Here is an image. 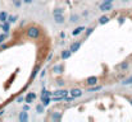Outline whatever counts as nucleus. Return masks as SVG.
Segmentation results:
<instances>
[{
  "label": "nucleus",
  "instance_id": "obj_32",
  "mask_svg": "<svg viewBox=\"0 0 132 122\" xmlns=\"http://www.w3.org/2000/svg\"><path fill=\"white\" fill-rule=\"evenodd\" d=\"M103 3H106V4H113L114 0H103Z\"/></svg>",
  "mask_w": 132,
  "mask_h": 122
},
{
  "label": "nucleus",
  "instance_id": "obj_9",
  "mask_svg": "<svg viewBox=\"0 0 132 122\" xmlns=\"http://www.w3.org/2000/svg\"><path fill=\"white\" fill-rule=\"evenodd\" d=\"M18 121L19 122H27L28 121V112L27 111H22V112H19V115H18Z\"/></svg>",
  "mask_w": 132,
  "mask_h": 122
},
{
  "label": "nucleus",
  "instance_id": "obj_16",
  "mask_svg": "<svg viewBox=\"0 0 132 122\" xmlns=\"http://www.w3.org/2000/svg\"><path fill=\"white\" fill-rule=\"evenodd\" d=\"M128 66H130V62H128V61H123V62H121V64L118 65V69H119L121 71H126V70L128 69Z\"/></svg>",
  "mask_w": 132,
  "mask_h": 122
},
{
  "label": "nucleus",
  "instance_id": "obj_23",
  "mask_svg": "<svg viewBox=\"0 0 132 122\" xmlns=\"http://www.w3.org/2000/svg\"><path fill=\"white\" fill-rule=\"evenodd\" d=\"M17 20H18V15H9V18H8V22H9L10 24L17 23Z\"/></svg>",
  "mask_w": 132,
  "mask_h": 122
},
{
  "label": "nucleus",
  "instance_id": "obj_27",
  "mask_svg": "<svg viewBox=\"0 0 132 122\" xmlns=\"http://www.w3.org/2000/svg\"><path fill=\"white\" fill-rule=\"evenodd\" d=\"M121 84L122 85H130V84H132V76H130L128 79H125L123 81H121Z\"/></svg>",
  "mask_w": 132,
  "mask_h": 122
},
{
  "label": "nucleus",
  "instance_id": "obj_14",
  "mask_svg": "<svg viewBox=\"0 0 132 122\" xmlns=\"http://www.w3.org/2000/svg\"><path fill=\"white\" fill-rule=\"evenodd\" d=\"M109 20H110V18H109L108 15H101V17L99 18V24H100V26H104V24L109 23Z\"/></svg>",
  "mask_w": 132,
  "mask_h": 122
},
{
  "label": "nucleus",
  "instance_id": "obj_15",
  "mask_svg": "<svg viewBox=\"0 0 132 122\" xmlns=\"http://www.w3.org/2000/svg\"><path fill=\"white\" fill-rule=\"evenodd\" d=\"M8 18H9L8 12H6V10H1V12H0V23H1V22H6Z\"/></svg>",
  "mask_w": 132,
  "mask_h": 122
},
{
  "label": "nucleus",
  "instance_id": "obj_28",
  "mask_svg": "<svg viewBox=\"0 0 132 122\" xmlns=\"http://www.w3.org/2000/svg\"><path fill=\"white\" fill-rule=\"evenodd\" d=\"M39 70H40V68H39V66H36V68L34 69V73L31 74V78H32V79H35V78H36V75H37Z\"/></svg>",
  "mask_w": 132,
  "mask_h": 122
},
{
  "label": "nucleus",
  "instance_id": "obj_29",
  "mask_svg": "<svg viewBox=\"0 0 132 122\" xmlns=\"http://www.w3.org/2000/svg\"><path fill=\"white\" fill-rule=\"evenodd\" d=\"M56 84H58V86H64V85H65V81L63 80V79H58V80H56Z\"/></svg>",
  "mask_w": 132,
  "mask_h": 122
},
{
  "label": "nucleus",
  "instance_id": "obj_20",
  "mask_svg": "<svg viewBox=\"0 0 132 122\" xmlns=\"http://www.w3.org/2000/svg\"><path fill=\"white\" fill-rule=\"evenodd\" d=\"M51 102V97H41V103L44 104L45 107H47Z\"/></svg>",
  "mask_w": 132,
  "mask_h": 122
},
{
  "label": "nucleus",
  "instance_id": "obj_6",
  "mask_svg": "<svg viewBox=\"0 0 132 122\" xmlns=\"http://www.w3.org/2000/svg\"><path fill=\"white\" fill-rule=\"evenodd\" d=\"M51 93H53L54 97H68L69 90H67V89H58V90L51 92ZM53 95H51V97H53Z\"/></svg>",
  "mask_w": 132,
  "mask_h": 122
},
{
  "label": "nucleus",
  "instance_id": "obj_34",
  "mask_svg": "<svg viewBox=\"0 0 132 122\" xmlns=\"http://www.w3.org/2000/svg\"><path fill=\"white\" fill-rule=\"evenodd\" d=\"M45 75H46V71H45V70H41V73H40V76H41V78H44Z\"/></svg>",
  "mask_w": 132,
  "mask_h": 122
},
{
  "label": "nucleus",
  "instance_id": "obj_19",
  "mask_svg": "<svg viewBox=\"0 0 132 122\" xmlns=\"http://www.w3.org/2000/svg\"><path fill=\"white\" fill-rule=\"evenodd\" d=\"M64 10H65L64 8H55V9L51 12V13H53V17H54V15H60V14H64Z\"/></svg>",
  "mask_w": 132,
  "mask_h": 122
},
{
  "label": "nucleus",
  "instance_id": "obj_39",
  "mask_svg": "<svg viewBox=\"0 0 132 122\" xmlns=\"http://www.w3.org/2000/svg\"><path fill=\"white\" fill-rule=\"evenodd\" d=\"M130 102H131V104H132V99H131V101H130Z\"/></svg>",
  "mask_w": 132,
  "mask_h": 122
},
{
  "label": "nucleus",
  "instance_id": "obj_30",
  "mask_svg": "<svg viewBox=\"0 0 132 122\" xmlns=\"http://www.w3.org/2000/svg\"><path fill=\"white\" fill-rule=\"evenodd\" d=\"M94 31H95V28H94V27H90V28H87V29H86V36L88 37V36H90V35L94 32Z\"/></svg>",
  "mask_w": 132,
  "mask_h": 122
},
{
  "label": "nucleus",
  "instance_id": "obj_26",
  "mask_svg": "<svg viewBox=\"0 0 132 122\" xmlns=\"http://www.w3.org/2000/svg\"><path fill=\"white\" fill-rule=\"evenodd\" d=\"M100 89H101L100 85H94V86H90V89H88L87 92L92 93V92H97V90H100Z\"/></svg>",
  "mask_w": 132,
  "mask_h": 122
},
{
  "label": "nucleus",
  "instance_id": "obj_31",
  "mask_svg": "<svg viewBox=\"0 0 132 122\" xmlns=\"http://www.w3.org/2000/svg\"><path fill=\"white\" fill-rule=\"evenodd\" d=\"M23 101H24V98H23V97H19V98L17 99V103H22Z\"/></svg>",
  "mask_w": 132,
  "mask_h": 122
},
{
  "label": "nucleus",
  "instance_id": "obj_7",
  "mask_svg": "<svg viewBox=\"0 0 132 122\" xmlns=\"http://www.w3.org/2000/svg\"><path fill=\"white\" fill-rule=\"evenodd\" d=\"M86 31V27L85 26H80V27H76L73 31H72V36L76 37V36H80L81 33H84Z\"/></svg>",
  "mask_w": 132,
  "mask_h": 122
},
{
  "label": "nucleus",
  "instance_id": "obj_25",
  "mask_svg": "<svg viewBox=\"0 0 132 122\" xmlns=\"http://www.w3.org/2000/svg\"><path fill=\"white\" fill-rule=\"evenodd\" d=\"M12 3H13V6H15V8H21L22 4H23V0H12Z\"/></svg>",
  "mask_w": 132,
  "mask_h": 122
},
{
  "label": "nucleus",
  "instance_id": "obj_10",
  "mask_svg": "<svg viewBox=\"0 0 132 122\" xmlns=\"http://www.w3.org/2000/svg\"><path fill=\"white\" fill-rule=\"evenodd\" d=\"M81 45H82V42H80V41H76V42H73L72 45H71V47H69V50L73 52V53H76L80 48H81Z\"/></svg>",
  "mask_w": 132,
  "mask_h": 122
},
{
  "label": "nucleus",
  "instance_id": "obj_21",
  "mask_svg": "<svg viewBox=\"0 0 132 122\" xmlns=\"http://www.w3.org/2000/svg\"><path fill=\"white\" fill-rule=\"evenodd\" d=\"M44 111H45V106L43 103H39V104L36 106V112H37L39 115H41V113H44Z\"/></svg>",
  "mask_w": 132,
  "mask_h": 122
},
{
  "label": "nucleus",
  "instance_id": "obj_22",
  "mask_svg": "<svg viewBox=\"0 0 132 122\" xmlns=\"http://www.w3.org/2000/svg\"><path fill=\"white\" fill-rule=\"evenodd\" d=\"M8 35H9V33H5V32H1V33H0V46H1V45H3L5 41H6V38H8Z\"/></svg>",
  "mask_w": 132,
  "mask_h": 122
},
{
  "label": "nucleus",
  "instance_id": "obj_35",
  "mask_svg": "<svg viewBox=\"0 0 132 122\" xmlns=\"http://www.w3.org/2000/svg\"><path fill=\"white\" fill-rule=\"evenodd\" d=\"M60 38H65V32H62L60 33Z\"/></svg>",
  "mask_w": 132,
  "mask_h": 122
},
{
  "label": "nucleus",
  "instance_id": "obj_13",
  "mask_svg": "<svg viewBox=\"0 0 132 122\" xmlns=\"http://www.w3.org/2000/svg\"><path fill=\"white\" fill-rule=\"evenodd\" d=\"M72 53H73V52H72V51L68 48V50H64V51H62V53H60V57H62L63 60H68V59L72 56Z\"/></svg>",
  "mask_w": 132,
  "mask_h": 122
},
{
  "label": "nucleus",
  "instance_id": "obj_37",
  "mask_svg": "<svg viewBox=\"0 0 132 122\" xmlns=\"http://www.w3.org/2000/svg\"><path fill=\"white\" fill-rule=\"evenodd\" d=\"M23 109H24V111H28L30 108H28V106H24V107H23Z\"/></svg>",
  "mask_w": 132,
  "mask_h": 122
},
{
  "label": "nucleus",
  "instance_id": "obj_24",
  "mask_svg": "<svg viewBox=\"0 0 132 122\" xmlns=\"http://www.w3.org/2000/svg\"><path fill=\"white\" fill-rule=\"evenodd\" d=\"M51 95H53L51 92H49L47 89L43 88V90H41V97H51Z\"/></svg>",
  "mask_w": 132,
  "mask_h": 122
},
{
  "label": "nucleus",
  "instance_id": "obj_1",
  "mask_svg": "<svg viewBox=\"0 0 132 122\" xmlns=\"http://www.w3.org/2000/svg\"><path fill=\"white\" fill-rule=\"evenodd\" d=\"M26 33H27V36H28L30 38H34V40H36V38L40 37V29H39L37 27H35V26L28 27L27 31H26Z\"/></svg>",
  "mask_w": 132,
  "mask_h": 122
},
{
  "label": "nucleus",
  "instance_id": "obj_2",
  "mask_svg": "<svg viewBox=\"0 0 132 122\" xmlns=\"http://www.w3.org/2000/svg\"><path fill=\"white\" fill-rule=\"evenodd\" d=\"M51 70H53L54 74L62 75V74H64V65H63V64H56V65H54V66L51 68Z\"/></svg>",
  "mask_w": 132,
  "mask_h": 122
},
{
  "label": "nucleus",
  "instance_id": "obj_3",
  "mask_svg": "<svg viewBox=\"0 0 132 122\" xmlns=\"http://www.w3.org/2000/svg\"><path fill=\"white\" fill-rule=\"evenodd\" d=\"M99 10L101 13H106V12H110L113 10V4H106V3H101L99 5Z\"/></svg>",
  "mask_w": 132,
  "mask_h": 122
},
{
  "label": "nucleus",
  "instance_id": "obj_38",
  "mask_svg": "<svg viewBox=\"0 0 132 122\" xmlns=\"http://www.w3.org/2000/svg\"><path fill=\"white\" fill-rule=\"evenodd\" d=\"M128 1H131V0H121V3H128Z\"/></svg>",
  "mask_w": 132,
  "mask_h": 122
},
{
  "label": "nucleus",
  "instance_id": "obj_17",
  "mask_svg": "<svg viewBox=\"0 0 132 122\" xmlns=\"http://www.w3.org/2000/svg\"><path fill=\"white\" fill-rule=\"evenodd\" d=\"M80 15L78 14H71V17H69V22L71 23H78L80 22Z\"/></svg>",
  "mask_w": 132,
  "mask_h": 122
},
{
  "label": "nucleus",
  "instance_id": "obj_8",
  "mask_svg": "<svg viewBox=\"0 0 132 122\" xmlns=\"http://www.w3.org/2000/svg\"><path fill=\"white\" fill-rule=\"evenodd\" d=\"M54 23L55 24H64L65 23V17L64 14H60V15H54Z\"/></svg>",
  "mask_w": 132,
  "mask_h": 122
},
{
  "label": "nucleus",
  "instance_id": "obj_18",
  "mask_svg": "<svg viewBox=\"0 0 132 122\" xmlns=\"http://www.w3.org/2000/svg\"><path fill=\"white\" fill-rule=\"evenodd\" d=\"M51 120L53 121H60L62 120V113L60 112H53L51 113Z\"/></svg>",
  "mask_w": 132,
  "mask_h": 122
},
{
  "label": "nucleus",
  "instance_id": "obj_4",
  "mask_svg": "<svg viewBox=\"0 0 132 122\" xmlns=\"http://www.w3.org/2000/svg\"><path fill=\"white\" fill-rule=\"evenodd\" d=\"M69 94H71L73 98H80V97L84 95V90L80 89V88H73V89L69 90Z\"/></svg>",
  "mask_w": 132,
  "mask_h": 122
},
{
  "label": "nucleus",
  "instance_id": "obj_33",
  "mask_svg": "<svg viewBox=\"0 0 132 122\" xmlns=\"http://www.w3.org/2000/svg\"><path fill=\"white\" fill-rule=\"evenodd\" d=\"M34 0H23V4H32Z\"/></svg>",
  "mask_w": 132,
  "mask_h": 122
},
{
  "label": "nucleus",
  "instance_id": "obj_11",
  "mask_svg": "<svg viewBox=\"0 0 132 122\" xmlns=\"http://www.w3.org/2000/svg\"><path fill=\"white\" fill-rule=\"evenodd\" d=\"M0 28H1L3 32L9 33V32H10V23H9L8 20H6V22H1V23H0Z\"/></svg>",
  "mask_w": 132,
  "mask_h": 122
},
{
  "label": "nucleus",
  "instance_id": "obj_12",
  "mask_svg": "<svg viewBox=\"0 0 132 122\" xmlns=\"http://www.w3.org/2000/svg\"><path fill=\"white\" fill-rule=\"evenodd\" d=\"M97 76H88L87 79H86V84H87L88 86H94V85H97Z\"/></svg>",
  "mask_w": 132,
  "mask_h": 122
},
{
  "label": "nucleus",
  "instance_id": "obj_5",
  "mask_svg": "<svg viewBox=\"0 0 132 122\" xmlns=\"http://www.w3.org/2000/svg\"><path fill=\"white\" fill-rule=\"evenodd\" d=\"M35 99H36V93H35V92H30V93H27L26 97H24V102H26L27 104L34 103Z\"/></svg>",
  "mask_w": 132,
  "mask_h": 122
},
{
  "label": "nucleus",
  "instance_id": "obj_36",
  "mask_svg": "<svg viewBox=\"0 0 132 122\" xmlns=\"http://www.w3.org/2000/svg\"><path fill=\"white\" fill-rule=\"evenodd\" d=\"M1 48H4V50L8 48V45H1Z\"/></svg>",
  "mask_w": 132,
  "mask_h": 122
}]
</instances>
